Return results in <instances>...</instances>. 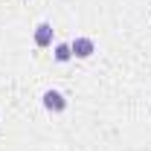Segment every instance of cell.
<instances>
[{
    "instance_id": "1",
    "label": "cell",
    "mask_w": 151,
    "mask_h": 151,
    "mask_svg": "<svg viewBox=\"0 0 151 151\" xmlns=\"http://www.w3.org/2000/svg\"><path fill=\"white\" fill-rule=\"evenodd\" d=\"M70 50H73V58H90L96 52V44L93 38H76L70 44Z\"/></svg>"
},
{
    "instance_id": "2",
    "label": "cell",
    "mask_w": 151,
    "mask_h": 151,
    "mask_svg": "<svg viewBox=\"0 0 151 151\" xmlns=\"http://www.w3.org/2000/svg\"><path fill=\"white\" fill-rule=\"evenodd\" d=\"M44 108H47L50 113H61L64 108H67L64 93H58V90H47V93H44Z\"/></svg>"
},
{
    "instance_id": "3",
    "label": "cell",
    "mask_w": 151,
    "mask_h": 151,
    "mask_svg": "<svg viewBox=\"0 0 151 151\" xmlns=\"http://www.w3.org/2000/svg\"><path fill=\"white\" fill-rule=\"evenodd\" d=\"M35 47H52V26L50 23L35 26Z\"/></svg>"
},
{
    "instance_id": "4",
    "label": "cell",
    "mask_w": 151,
    "mask_h": 151,
    "mask_svg": "<svg viewBox=\"0 0 151 151\" xmlns=\"http://www.w3.org/2000/svg\"><path fill=\"white\" fill-rule=\"evenodd\" d=\"M73 58V50H70V44H55V61H70Z\"/></svg>"
}]
</instances>
